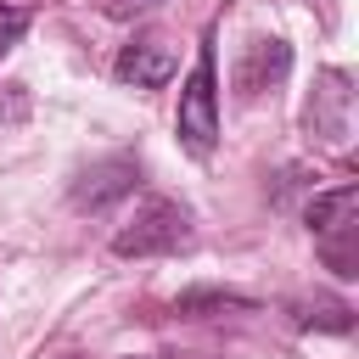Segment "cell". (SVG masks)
I'll return each instance as SVG.
<instances>
[{"mask_svg":"<svg viewBox=\"0 0 359 359\" xmlns=\"http://www.w3.org/2000/svg\"><path fill=\"white\" fill-rule=\"evenodd\" d=\"M174 129H180V146H185L191 157H213V146H219V67H213V34L202 39L196 67H191L185 84H180Z\"/></svg>","mask_w":359,"mask_h":359,"instance_id":"obj_2","label":"cell"},{"mask_svg":"<svg viewBox=\"0 0 359 359\" xmlns=\"http://www.w3.org/2000/svg\"><path fill=\"white\" fill-rule=\"evenodd\" d=\"M303 325H320V331H348L353 325V309L337 303V297H320L314 309H303Z\"/></svg>","mask_w":359,"mask_h":359,"instance_id":"obj_9","label":"cell"},{"mask_svg":"<svg viewBox=\"0 0 359 359\" xmlns=\"http://www.w3.org/2000/svg\"><path fill=\"white\" fill-rule=\"evenodd\" d=\"M28 22H34V11L28 6H0V62L11 56V45L28 34Z\"/></svg>","mask_w":359,"mask_h":359,"instance_id":"obj_10","label":"cell"},{"mask_svg":"<svg viewBox=\"0 0 359 359\" xmlns=\"http://www.w3.org/2000/svg\"><path fill=\"white\" fill-rule=\"evenodd\" d=\"M157 6H168V0H101V11H107V17H118V22L146 17V11H157Z\"/></svg>","mask_w":359,"mask_h":359,"instance_id":"obj_11","label":"cell"},{"mask_svg":"<svg viewBox=\"0 0 359 359\" xmlns=\"http://www.w3.org/2000/svg\"><path fill=\"white\" fill-rule=\"evenodd\" d=\"M353 213H359V185H337V191H320L309 208H303V219H309V236L320 241V258L348 280V275H359V258H353Z\"/></svg>","mask_w":359,"mask_h":359,"instance_id":"obj_4","label":"cell"},{"mask_svg":"<svg viewBox=\"0 0 359 359\" xmlns=\"http://www.w3.org/2000/svg\"><path fill=\"white\" fill-rule=\"evenodd\" d=\"M303 6H320V22H325V28L337 22V0H303Z\"/></svg>","mask_w":359,"mask_h":359,"instance_id":"obj_12","label":"cell"},{"mask_svg":"<svg viewBox=\"0 0 359 359\" xmlns=\"http://www.w3.org/2000/svg\"><path fill=\"white\" fill-rule=\"evenodd\" d=\"M303 135L320 151H337V157L353 146V79L342 67H320L314 73V90L303 101Z\"/></svg>","mask_w":359,"mask_h":359,"instance_id":"obj_3","label":"cell"},{"mask_svg":"<svg viewBox=\"0 0 359 359\" xmlns=\"http://www.w3.org/2000/svg\"><path fill=\"white\" fill-rule=\"evenodd\" d=\"M135 191H140V163L129 151H112V157L79 168V180L67 185V202H73V213H112Z\"/></svg>","mask_w":359,"mask_h":359,"instance_id":"obj_5","label":"cell"},{"mask_svg":"<svg viewBox=\"0 0 359 359\" xmlns=\"http://www.w3.org/2000/svg\"><path fill=\"white\" fill-rule=\"evenodd\" d=\"M286 73H292V45H286L280 34H258V39H247V50H241V62H236V90L252 101V95L275 90Z\"/></svg>","mask_w":359,"mask_h":359,"instance_id":"obj_7","label":"cell"},{"mask_svg":"<svg viewBox=\"0 0 359 359\" xmlns=\"http://www.w3.org/2000/svg\"><path fill=\"white\" fill-rule=\"evenodd\" d=\"M112 73H118V84H135V90H163V84L180 73V56H174V45H168L163 34H135V39L118 50Z\"/></svg>","mask_w":359,"mask_h":359,"instance_id":"obj_6","label":"cell"},{"mask_svg":"<svg viewBox=\"0 0 359 359\" xmlns=\"http://www.w3.org/2000/svg\"><path fill=\"white\" fill-rule=\"evenodd\" d=\"M230 309H252V297H241V292H219V286H196V292H180L174 297V314L180 320H213V314H230Z\"/></svg>","mask_w":359,"mask_h":359,"instance_id":"obj_8","label":"cell"},{"mask_svg":"<svg viewBox=\"0 0 359 359\" xmlns=\"http://www.w3.org/2000/svg\"><path fill=\"white\" fill-rule=\"evenodd\" d=\"M196 241V224H191V208L174 202V196H146L112 236V252L118 258H174Z\"/></svg>","mask_w":359,"mask_h":359,"instance_id":"obj_1","label":"cell"}]
</instances>
